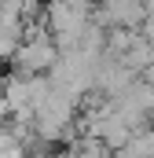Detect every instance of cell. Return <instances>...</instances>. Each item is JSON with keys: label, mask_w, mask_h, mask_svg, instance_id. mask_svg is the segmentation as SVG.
<instances>
[{"label": "cell", "mask_w": 154, "mask_h": 158, "mask_svg": "<svg viewBox=\"0 0 154 158\" xmlns=\"http://www.w3.org/2000/svg\"><path fill=\"white\" fill-rule=\"evenodd\" d=\"M11 59L18 63V74L37 77V74H44V70H51V66H55L59 52H55V44L44 37V33H37V37L22 40V44L15 48V55H11Z\"/></svg>", "instance_id": "6da1fadb"}]
</instances>
